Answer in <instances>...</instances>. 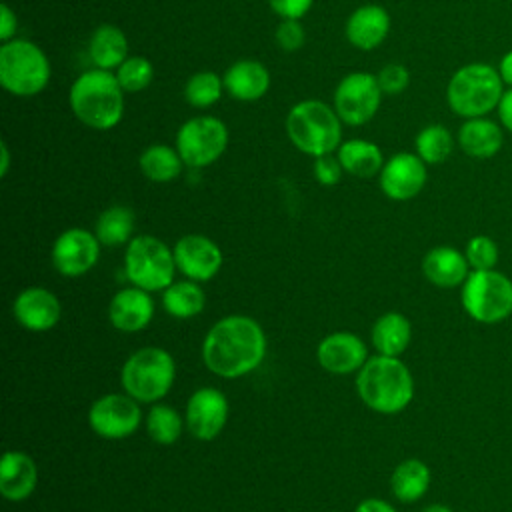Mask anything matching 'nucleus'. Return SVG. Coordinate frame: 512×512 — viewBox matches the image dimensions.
Here are the masks:
<instances>
[{
    "label": "nucleus",
    "instance_id": "17",
    "mask_svg": "<svg viewBox=\"0 0 512 512\" xmlns=\"http://www.w3.org/2000/svg\"><path fill=\"white\" fill-rule=\"evenodd\" d=\"M316 356L324 370L332 374H350L366 364L368 350L356 334L334 332L318 344Z\"/></svg>",
    "mask_w": 512,
    "mask_h": 512
},
{
    "label": "nucleus",
    "instance_id": "28",
    "mask_svg": "<svg viewBox=\"0 0 512 512\" xmlns=\"http://www.w3.org/2000/svg\"><path fill=\"white\" fill-rule=\"evenodd\" d=\"M140 172L152 182H172L180 176L184 160L178 154L176 146L168 144H150L138 158Z\"/></svg>",
    "mask_w": 512,
    "mask_h": 512
},
{
    "label": "nucleus",
    "instance_id": "45",
    "mask_svg": "<svg viewBox=\"0 0 512 512\" xmlns=\"http://www.w3.org/2000/svg\"><path fill=\"white\" fill-rule=\"evenodd\" d=\"M10 168V150L6 142H0V176H6Z\"/></svg>",
    "mask_w": 512,
    "mask_h": 512
},
{
    "label": "nucleus",
    "instance_id": "16",
    "mask_svg": "<svg viewBox=\"0 0 512 512\" xmlns=\"http://www.w3.org/2000/svg\"><path fill=\"white\" fill-rule=\"evenodd\" d=\"M176 268L190 280H210L222 266V252L216 242L202 234H186L174 246Z\"/></svg>",
    "mask_w": 512,
    "mask_h": 512
},
{
    "label": "nucleus",
    "instance_id": "19",
    "mask_svg": "<svg viewBox=\"0 0 512 512\" xmlns=\"http://www.w3.org/2000/svg\"><path fill=\"white\" fill-rule=\"evenodd\" d=\"M14 316L26 330L44 332L58 324L62 308L50 290L26 288L14 300Z\"/></svg>",
    "mask_w": 512,
    "mask_h": 512
},
{
    "label": "nucleus",
    "instance_id": "11",
    "mask_svg": "<svg viewBox=\"0 0 512 512\" xmlns=\"http://www.w3.org/2000/svg\"><path fill=\"white\" fill-rule=\"evenodd\" d=\"M382 88L378 84L376 74L370 72H350L346 74L334 88L332 106L346 126H364L368 124L380 104H382Z\"/></svg>",
    "mask_w": 512,
    "mask_h": 512
},
{
    "label": "nucleus",
    "instance_id": "13",
    "mask_svg": "<svg viewBox=\"0 0 512 512\" xmlns=\"http://www.w3.org/2000/svg\"><path fill=\"white\" fill-rule=\"evenodd\" d=\"M426 166L428 164L416 152H398L390 156L378 174L380 190L390 200H412L426 184Z\"/></svg>",
    "mask_w": 512,
    "mask_h": 512
},
{
    "label": "nucleus",
    "instance_id": "12",
    "mask_svg": "<svg viewBox=\"0 0 512 512\" xmlns=\"http://www.w3.org/2000/svg\"><path fill=\"white\" fill-rule=\"evenodd\" d=\"M142 412L130 394H106L98 398L88 412L90 428L110 440L130 436L140 424Z\"/></svg>",
    "mask_w": 512,
    "mask_h": 512
},
{
    "label": "nucleus",
    "instance_id": "31",
    "mask_svg": "<svg viewBox=\"0 0 512 512\" xmlns=\"http://www.w3.org/2000/svg\"><path fill=\"white\" fill-rule=\"evenodd\" d=\"M134 232V212L126 206H110L96 220V238L104 246H118L130 240Z\"/></svg>",
    "mask_w": 512,
    "mask_h": 512
},
{
    "label": "nucleus",
    "instance_id": "30",
    "mask_svg": "<svg viewBox=\"0 0 512 512\" xmlns=\"http://www.w3.org/2000/svg\"><path fill=\"white\" fill-rule=\"evenodd\" d=\"M164 310L174 318H192L204 310L206 296L192 280L172 282L162 296Z\"/></svg>",
    "mask_w": 512,
    "mask_h": 512
},
{
    "label": "nucleus",
    "instance_id": "3",
    "mask_svg": "<svg viewBox=\"0 0 512 512\" xmlns=\"http://www.w3.org/2000/svg\"><path fill=\"white\" fill-rule=\"evenodd\" d=\"M362 402L380 414L402 412L414 398V380L398 356L368 358L356 378Z\"/></svg>",
    "mask_w": 512,
    "mask_h": 512
},
{
    "label": "nucleus",
    "instance_id": "32",
    "mask_svg": "<svg viewBox=\"0 0 512 512\" xmlns=\"http://www.w3.org/2000/svg\"><path fill=\"white\" fill-rule=\"evenodd\" d=\"M414 148L426 164H442L454 150V136L444 124H428L416 134Z\"/></svg>",
    "mask_w": 512,
    "mask_h": 512
},
{
    "label": "nucleus",
    "instance_id": "4",
    "mask_svg": "<svg viewBox=\"0 0 512 512\" xmlns=\"http://www.w3.org/2000/svg\"><path fill=\"white\" fill-rule=\"evenodd\" d=\"M286 134L296 150L318 158L334 154L342 144V120L322 100H300L286 116Z\"/></svg>",
    "mask_w": 512,
    "mask_h": 512
},
{
    "label": "nucleus",
    "instance_id": "2",
    "mask_svg": "<svg viewBox=\"0 0 512 512\" xmlns=\"http://www.w3.org/2000/svg\"><path fill=\"white\" fill-rule=\"evenodd\" d=\"M124 90L114 72L90 68L70 86L68 104L76 120L92 130H112L124 118Z\"/></svg>",
    "mask_w": 512,
    "mask_h": 512
},
{
    "label": "nucleus",
    "instance_id": "24",
    "mask_svg": "<svg viewBox=\"0 0 512 512\" xmlns=\"http://www.w3.org/2000/svg\"><path fill=\"white\" fill-rule=\"evenodd\" d=\"M38 480V470L34 460L18 450H8L2 456L0 464V492L8 500L28 498Z\"/></svg>",
    "mask_w": 512,
    "mask_h": 512
},
{
    "label": "nucleus",
    "instance_id": "46",
    "mask_svg": "<svg viewBox=\"0 0 512 512\" xmlns=\"http://www.w3.org/2000/svg\"><path fill=\"white\" fill-rule=\"evenodd\" d=\"M420 512H454V510L448 508V506H444V504H430V506L422 508Z\"/></svg>",
    "mask_w": 512,
    "mask_h": 512
},
{
    "label": "nucleus",
    "instance_id": "23",
    "mask_svg": "<svg viewBox=\"0 0 512 512\" xmlns=\"http://www.w3.org/2000/svg\"><path fill=\"white\" fill-rule=\"evenodd\" d=\"M422 272L438 288H456L468 278L470 264L464 252L452 246H436L422 258Z\"/></svg>",
    "mask_w": 512,
    "mask_h": 512
},
{
    "label": "nucleus",
    "instance_id": "35",
    "mask_svg": "<svg viewBox=\"0 0 512 512\" xmlns=\"http://www.w3.org/2000/svg\"><path fill=\"white\" fill-rule=\"evenodd\" d=\"M122 90L126 94L146 90L154 80V66L144 56H128L116 70H114Z\"/></svg>",
    "mask_w": 512,
    "mask_h": 512
},
{
    "label": "nucleus",
    "instance_id": "40",
    "mask_svg": "<svg viewBox=\"0 0 512 512\" xmlns=\"http://www.w3.org/2000/svg\"><path fill=\"white\" fill-rule=\"evenodd\" d=\"M272 12L280 16V20H302L308 14L314 0H268Z\"/></svg>",
    "mask_w": 512,
    "mask_h": 512
},
{
    "label": "nucleus",
    "instance_id": "37",
    "mask_svg": "<svg viewBox=\"0 0 512 512\" xmlns=\"http://www.w3.org/2000/svg\"><path fill=\"white\" fill-rule=\"evenodd\" d=\"M376 78H378V84H380V88H382V92L386 96L402 94L408 88V84H410V72L400 62H390V64L382 66L378 70Z\"/></svg>",
    "mask_w": 512,
    "mask_h": 512
},
{
    "label": "nucleus",
    "instance_id": "39",
    "mask_svg": "<svg viewBox=\"0 0 512 512\" xmlns=\"http://www.w3.org/2000/svg\"><path fill=\"white\" fill-rule=\"evenodd\" d=\"M312 172H314V178L322 184V186H334L340 182L342 178V164L334 154H324V156H318L314 158V164H312Z\"/></svg>",
    "mask_w": 512,
    "mask_h": 512
},
{
    "label": "nucleus",
    "instance_id": "6",
    "mask_svg": "<svg viewBox=\"0 0 512 512\" xmlns=\"http://www.w3.org/2000/svg\"><path fill=\"white\" fill-rule=\"evenodd\" d=\"M52 76L46 52L26 38H12L0 46V84L20 98L40 94Z\"/></svg>",
    "mask_w": 512,
    "mask_h": 512
},
{
    "label": "nucleus",
    "instance_id": "21",
    "mask_svg": "<svg viewBox=\"0 0 512 512\" xmlns=\"http://www.w3.org/2000/svg\"><path fill=\"white\" fill-rule=\"evenodd\" d=\"M456 142L466 156L476 160H488L502 150V144H504L502 124L490 120L488 116L466 118L458 128Z\"/></svg>",
    "mask_w": 512,
    "mask_h": 512
},
{
    "label": "nucleus",
    "instance_id": "38",
    "mask_svg": "<svg viewBox=\"0 0 512 512\" xmlns=\"http://www.w3.org/2000/svg\"><path fill=\"white\" fill-rule=\"evenodd\" d=\"M274 38L284 52L300 50L306 40V30L302 26V20H280Z\"/></svg>",
    "mask_w": 512,
    "mask_h": 512
},
{
    "label": "nucleus",
    "instance_id": "36",
    "mask_svg": "<svg viewBox=\"0 0 512 512\" xmlns=\"http://www.w3.org/2000/svg\"><path fill=\"white\" fill-rule=\"evenodd\" d=\"M464 256L470 264V270H492L498 264L500 250L490 236L476 234L466 242Z\"/></svg>",
    "mask_w": 512,
    "mask_h": 512
},
{
    "label": "nucleus",
    "instance_id": "34",
    "mask_svg": "<svg viewBox=\"0 0 512 512\" xmlns=\"http://www.w3.org/2000/svg\"><path fill=\"white\" fill-rule=\"evenodd\" d=\"M146 430L154 442L174 444L182 432V420L172 406L156 404L146 416Z\"/></svg>",
    "mask_w": 512,
    "mask_h": 512
},
{
    "label": "nucleus",
    "instance_id": "9",
    "mask_svg": "<svg viewBox=\"0 0 512 512\" xmlns=\"http://www.w3.org/2000/svg\"><path fill=\"white\" fill-rule=\"evenodd\" d=\"M124 262L128 280L146 292L166 290L174 280V250L154 236L144 234L132 238Z\"/></svg>",
    "mask_w": 512,
    "mask_h": 512
},
{
    "label": "nucleus",
    "instance_id": "5",
    "mask_svg": "<svg viewBox=\"0 0 512 512\" xmlns=\"http://www.w3.org/2000/svg\"><path fill=\"white\" fill-rule=\"evenodd\" d=\"M504 94V82L498 68L486 62H470L460 66L448 80L446 102L460 118L488 116L498 108Z\"/></svg>",
    "mask_w": 512,
    "mask_h": 512
},
{
    "label": "nucleus",
    "instance_id": "26",
    "mask_svg": "<svg viewBox=\"0 0 512 512\" xmlns=\"http://www.w3.org/2000/svg\"><path fill=\"white\" fill-rule=\"evenodd\" d=\"M336 156L344 168V172L356 178H372L380 174L384 166V154L378 144L364 140V138H350L342 140L336 150Z\"/></svg>",
    "mask_w": 512,
    "mask_h": 512
},
{
    "label": "nucleus",
    "instance_id": "18",
    "mask_svg": "<svg viewBox=\"0 0 512 512\" xmlns=\"http://www.w3.org/2000/svg\"><path fill=\"white\" fill-rule=\"evenodd\" d=\"M390 32V14L380 4L358 6L346 20L344 34L346 40L358 50L378 48Z\"/></svg>",
    "mask_w": 512,
    "mask_h": 512
},
{
    "label": "nucleus",
    "instance_id": "1",
    "mask_svg": "<svg viewBox=\"0 0 512 512\" xmlns=\"http://www.w3.org/2000/svg\"><path fill=\"white\" fill-rule=\"evenodd\" d=\"M266 354V336L260 324L248 316H226L206 334L202 360L206 368L224 378L252 372Z\"/></svg>",
    "mask_w": 512,
    "mask_h": 512
},
{
    "label": "nucleus",
    "instance_id": "41",
    "mask_svg": "<svg viewBox=\"0 0 512 512\" xmlns=\"http://www.w3.org/2000/svg\"><path fill=\"white\" fill-rule=\"evenodd\" d=\"M16 30H18L16 12L8 4H2L0 6V40L8 42L16 38Z\"/></svg>",
    "mask_w": 512,
    "mask_h": 512
},
{
    "label": "nucleus",
    "instance_id": "33",
    "mask_svg": "<svg viewBox=\"0 0 512 512\" xmlns=\"http://www.w3.org/2000/svg\"><path fill=\"white\" fill-rule=\"evenodd\" d=\"M224 78L212 70L192 74L184 84V100L194 108H210L224 94Z\"/></svg>",
    "mask_w": 512,
    "mask_h": 512
},
{
    "label": "nucleus",
    "instance_id": "22",
    "mask_svg": "<svg viewBox=\"0 0 512 512\" xmlns=\"http://www.w3.org/2000/svg\"><path fill=\"white\" fill-rule=\"evenodd\" d=\"M154 316V302L150 294L138 286L120 290L108 308V318L120 332H138Z\"/></svg>",
    "mask_w": 512,
    "mask_h": 512
},
{
    "label": "nucleus",
    "instance_id": "43",
    "mask_svg": "<svg viewBox=\"0 0 512 512\" xmlns=\"http://www.w3.org/2000/svg\"><path fill=\"white\" fill-rule=\"evenodd\" d=\"M354 512H396V508H392L388 502L380 498H368V500H362Z\"/></svg>",
    "mask_w": 512,
    "mask_h": 512
},
{
    "label": "nucleus",
    "instance_id": "20",
    "mask_svg": "<svg viewBox=\"0 0 512 512\" xmlns=\"http://www.w3.org/2000/svg\"><path fill=\"white\" fill-rule=\"evenodd\" d=\"M224 88L230 98L238 102H256L270 90V70L252 58L236 60L224 72Z\"/></svg>",
    "mask_w": 512,
    "mask_h": 512
},
{
    "label": "nucleus",
    "instance_id": "10",
    "mask_svg": "<svg viewBox=\"0 0 512 512\" xmlns=\"http://www.w3.org/2000/svg\"><path fill=\"white\" fill-rule=\"evenodd\" d=\"M226 124L208 114L188 118L176 132V150L188 168H204L220 160L228 148Z\"/></svg>",
    "mask_w": 512,
    "mask_h": 512
},
{
    "label": "nucleus",
    "instance_id": "25",
    "mask_svg": "<svg viewBox=\"0 0 512 512\" xmlns=\"http://www.w3.org/2000/svg\"><path fill=\"white\" fill-rule=\"evenodd\" d=\"M88 56L94 68L114 72L128 58V38L114 24H100L88 40Z\"/></svg>",
    "mask_w": 512,
    "mask_h": 512
},
{
    "label": "nucleus",
    "instance_id": "29",
    "mask_svg": "<svg viewBox=\"0 0 512 512\" xmlns=\"http://www.w3.org/2000/svg\"><path fill=\"white\" fill-rule=\"evenodd\" d=\"M430 468L418 460V458H408L402 460L390 478L392 492L398 500L402 502H416L420 500L430 486Z\"/></svg>",
    "mask_w": 512,
    "mask_h": 512
},
{
    "label": "nucleus",
    "instance_id": "8",
    "mask_svg": "<svg viewBox=\"0 0 512 512\" xmlns=\"http://www.w3.org/2000/svg\"><path fill=\"white\" fill-rule=\"evenodd\" d=\"M464 312L480 324H498L512 314V280L492 270H470L460 292Z\"/></svg>",
    "mask_w": 512,
    "mask_h": 512
},
{
    "label": "nucleus",
    "instance_id": "7",
    "mask_svg": "<svg viewBox=\"0 0 512 512\" xmlns=\"http://www.w3.org/2000/svg\"><path fill=\"white\" fill-rule=\"evenodd\" d=\"M176 374L172 356L156 346L136 350L122 366L120 382L126 394L140 402H156L168 394Z\"/></svg>",
    "mask_w": 512,
    "mask_h": 512
},
{
    "label": "nucleus",
    "instance_id": "44",
    "mask_svg": "<svg viewBox=\"0 0 512 512\" xmlns=\"http://www.w3.org/2000/svg\"><path fill=\"white\" fill-rule=\"evenodd\" d=\"M498 72H500V78L504 82V86L512 88V50H508L500 62H498Z\"/></svg>",
    "mask_w": 512,
    "mask_h": 512
},
{
    "label": "nucleus",
    "instance_id": "27",
    "mask_svg": "<svg viewBox=\"0 0 512 512\" xmlns=\"http://www.w3.org/2000/svg\"><path fill=\"white\" fill-rule=\"evenodd\" d=\"M412 338V324L400 312L382 314L372 326V344L378 354L400 356Z\"/></svg>",
    "mask_w": 512,
    "mask_h": 512
},
{
    "label": "nucleus",
    "instance_id": "14",
    "mask_svg": "<svg viewBox=\"0 0 512 512\" xmlns=\"http://www.w3.org/2000/svg\"><path fill=\"white\" fill-rule=\"evenodd\" d=\"M100 256V240L84 228L64 230L52 246V264L64 276L88 272Z\"/></svg>",
    "mask_w": 512,
    "mask_h": 512
},
{
    "label": "nucleus",
    "instance_id": "42",
    "mask_svg": "<svg viewBox=\"0 0 512 512\" xmlns=\"http://www.w3.org/2000/svg\"><path fill=\"white\" fill-rule=\"evenodd\" d=\"M496 112H498V120H500L502 128L512 134V88L504 90Z\"/></svg>",
    "mask_w": 512,
    "mask_h": 512
},
{
    "label": "nucleus",
    "instance_id": "15",
    "mask_svg": "<svg viewBox=\"0 0 512 512\" xmlns=\"http://www.w3.org/2000/svg\"><path fill=\"white\" fill-rule=\"evenodd\" d=\"M228 418V400L218 388L196 390L186 404V426L198 440L216 438Z\"/></svg>",
    "mask_w": 512,
    "mask_h": 512
}]
</instances>
